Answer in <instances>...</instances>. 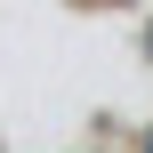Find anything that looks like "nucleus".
Wrapping results in <instances>:
<instances>
[{
    "mask_svg": "<svg viewBox=\"0 0 153 153\" xmlns=\"http://www.w3.org/2000/svg\"><path fill=\"white\" fill-rule=\"evenodd\" d=\"M145 153H153V145H145Z\"/></svg>",
    "mask_w": 153,
    "mask_h": 153,
    "instance_id": "obj_1",
    "label": "nucleus"
}]
</instances>
